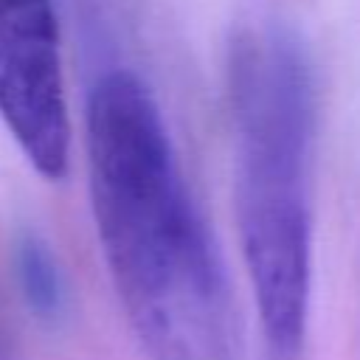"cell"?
<instances>
[{"instance_id":"cell-2","label":"cell","mask_w":360,"mask_h":360,"mask_svg":"<svg viewBox=\"0 0 360 360\" xmlns=\"http://www.w3.org/2000/svg\"><path fill=\"white\" fill-rule=\"evenodd\" d=\"M233 214L267 360H298L312 278V70L301 45L256 37L228 53Z\"/></svg>"},{"instance_id":"cell-5","label":"cell","mask_w":360,"mask_h":360,"mask_svg":"<svg viewBox=\"0 0 360 360\" xmlns=\"http://www.w3.org/2000/svg\"><path fill=\"white\" fill-rule=\"evenodd\" d=\"M0 360H14V346L8 340V332L3 326V318H0Z\"/></svg>"},{"instance_id":"cell-3","label":"cell","mask_w":360,"mask_h":360,"mask_svg":"<svg viewBox=\"0 0 360 360\" xmlns=\"http://www.w3.org/2000/svg\"><path fill=\"white\" fill-rule=\"evenodd\" d=\"M0 118L42 177L68 174L70 118L51 0H0Z\"/></svg>"},{"instance_id":"cell-4","label":"cell","mask_w":360,"mask_h":360,"mask_svg":"<svg viewBox=\"0 0 360 360\" xmlns=\"http://www.w3.org/2000/svg\"><path fill=\"white\" fill-rule=\"evenodd\" d=\"M17 276L31 312L42 321H59L65 312V281L53 253L34 233L17 242Z\"/></svg>"},{"instance_id":"cell-1","label":"cell","mask_w":360,"mask_h":360,"mask_svg":"<svg viewBox=\"0 0 360 360\" xmlns=\"http://www.w3.org/2000/svg\"><path fill=\"white\" fill-rule=\"evenodd\" d=\"M84 121L101 253L143 352L149 360H239L228 276L149 87L110 70Z\"/></svg>"}]
</instances>
